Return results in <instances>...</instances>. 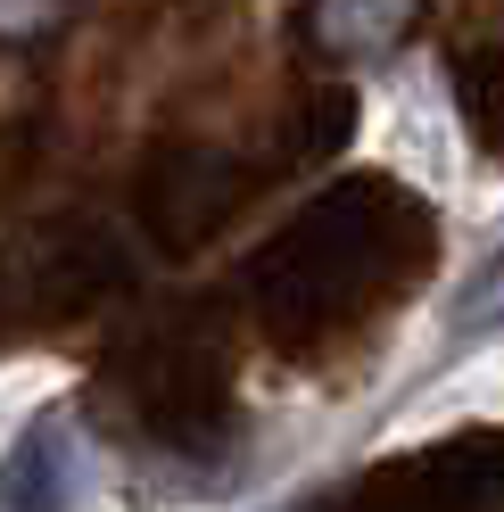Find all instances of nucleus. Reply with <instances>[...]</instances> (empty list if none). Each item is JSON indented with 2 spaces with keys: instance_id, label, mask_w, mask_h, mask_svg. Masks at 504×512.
Here are the masks:
<instances>
[{
  "instance_id": "f257e3e1",
  "label": "nucleus",
  "mask_w": 504,
  "mask_h": 512,
  "mask_svg": "<svg viewBox=\"0 0 504 512\" xmlns=\"http://www.w3.org/2000/svg\"><path fill=\"white\" fill-rule=\"evenodd\" d=\"M414 9L422 0H314L306 42L323 58H372V50H389L405 25H414Z\"/></svg>"
},
{
  "instance_id": "f03ea898",
  "label": "nucleus",
  "mask_w": 504,
  "mask_h": 512,
  "mask_svg": "<svg viewBox=\"0 0 504 512\" xmlns=\"http://www.w3.org/2000/svg\"><path fill=\"white\" fill-rule=\"evenodd\" d=\"M240 190V174L224 166V157H182V166H166L157 174V190H149V215L166 223V240H199L215 215H224V199Z\"/></svg>"
},
{
  "instance_id": "7ed1b4c3",
  "label": "nucleus",
  "mask_w": 504,
  "mask_h": 512,
  "mask_svg": "<svg viewBox=\"0 0 504 512\" xmlns=\"http://www.w3.org/2000/svg\"><path fill=\"white\" fill-rule=\"evenodd\" d=\"M67 17V0H0V42H34Z\"/></svg>"
},
{
  "instance_id": "20e7f679",
  "label": "nucleus",
  "mask_w": 504,
  "mask_h": 512,
  "mask_svg": "<svg viewBox=\"0 0 504 512\" xmlns=\"http://www.w3.org/2000/svg\"><path fill=\"white\" fill-rule=\"evenodd\" d=\"M496 306H504V256H496V265H488L480 281H471V306H463V323H488Z\"/></svg>"
}]
</instances>
